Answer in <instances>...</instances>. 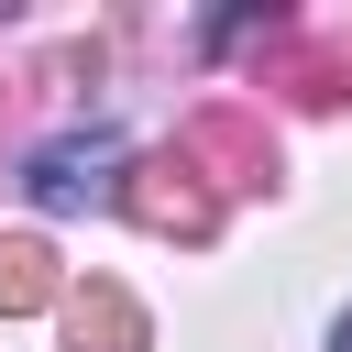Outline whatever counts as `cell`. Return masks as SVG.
<instances>
[{"label": "cell", "mask_w": 352, "mask_h": 352, "mask_svg": "<svg viewBox=\"0 0 352 352\" xmlns=\"http://www.w3.org/2000/svg\"><path fill=\"white\" fill-rule=\"evenodd\" d=\"M176 154L209 176V198H253V187H275V132H264L242 99H209V110L176 132Z\"/></svg>", "instance_id": "6da1fadb"}, {"label": "cell", "mask_w": 352, "mask_h": 352, "mask_svg": "<svg viewBox=\"0 0 352 352\" xmlns=\"http://www.w3.org/2000/svg\"><path fill=\"white\" fill-rule=\"evenodd\" d=\"M121 209H132L143 231H165V242H209V231H220V198H209V176H198L176 143L121 176Z\"/></svg>", "instance_id": "7a4b0ae2"}, {"label": "cell", "mask_w": 352, "mask_h": 352, "mask_svg": "<svg viewBox=\"0 0 352 352\" xmlns=\"http://www.w3.org/2000/svg\"><path fill=\"white\" fill-rule=\"evenodd\" d=\"M121 165H132V154H121L110 132H66V143H44V154H33V176H22V187H33L44 209H88V198H121Z\"/></svg>", "instance_id": "3957f363"}, {"label": "cell", "mask_w": 352, "mask_h": 352, "mask_svg": "<svg viewBox=\"0 0 352 352\" xmlns=\"http://www.w3.org/2000/svg\"><path fill=\"white\" fill-rule=\"evenodd\" d=\"M264 88H286V99H308V110H341V99H352V33H275Z\"/></svg>", "instance_id": "277c9868"}, {"label": "cell", "mask_w": 352, "mask_h": 352, "mask_svg": "<svg viewBox=\"0 0 352 352\" xmlns=\"http://www.w3.org/2000/svg\"><path fill=\"white\" fill-rule=\"evenodd\" d=\"M66 341H77V352H143V341H154V319L132 308V286L88 275V286L66 297Z\"/></svg>", "instance_id": "5b68a950"}, {"label": "cell", "mask_w": 352, "mask_h": 352, "mask_svg": "<svg viewBox=\"0 0 352 352\" xmlns=\"http://www.w3.org/2000/svg\"><path fill=\"white\" fill-rule=\"evenodd\" d=\"M66 286H55V253L33 242V231H11L0 242V319H33V308H55Z\"/></svg>", "instance_id": "8992f818"}, {"label": "cell", "mask_w": 352, "mask_h": 352, "mask_svg": "<svg viewBox=\"0 0 352 352\" xmlns=\"http://www.w3.org/2000/svg\"><path fill=\"white\" fill-rule=\"evenodd\" d=\"M330 352H352V308H341V330H330Z\"/></svg>", "instance_id": "52a82bcc"}]
</instances>
